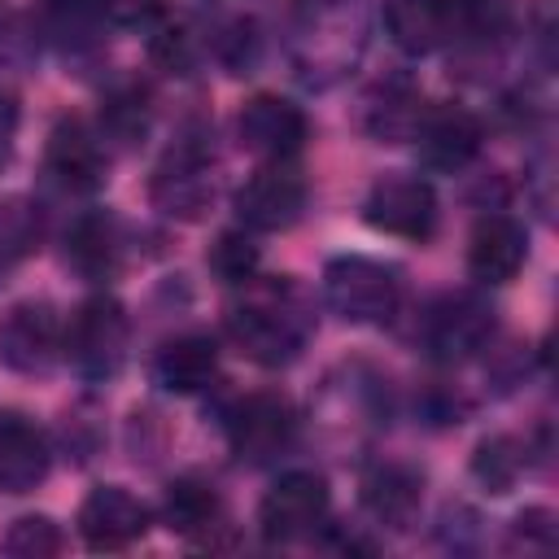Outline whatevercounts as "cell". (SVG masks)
Segmentation results:
<instances>
[{"label": "cell", "mask_w": 559, "mask_h": 559, "mask_svg": "<svg viewBox=\"0 0 559 559\" xmlns=\"http://www.w3.org/2000/svg\"><path fill=\"white\" fill-rule=\"evenodd\" d=\"M245 293L227 306V336L236 349L262 367L293 362L314 328V314L301 297V288L284 280H245Z\"/></svg>", "instance_id": "obj_1"}, {"label": "cell", "mask_w": 559, "mask_h": 559, "mask_svg": "<svg viewBox=\"0 0 559 559\" xmlns=\"http://www.w3.org/2000/svg\"><path fill=\"white\" fill-rule=\"evenodd\" d=\"M127 345H131V319H127L122 301L109 297V293L87 297V301L70 314V323H66V332H61V354H66L70 367H74L79 376H87V380H109V376H118L122 362H127Z\"/></svg>", "instance_id": "obj_2"}, {"label": "cell", "mask_w": 559, "mask_h": 559, "mask_svg": "<svg viewBox=\"0 0 559 559\" xmlns=\"http://www.w3.org/2000/svg\"><path fill=\"white\" fill-rule=\"evenodd\" d=\"M323 301L336 319L371 328V323H389L397 314L402 284H397L393 266L362 258V253H345L323 266Z\"/></svg>", "instance_id": "obj_3"}, {"label": "cell", "mask_w": 559, "mask_h": 559, "mask_svg": "<svg viewBox=\"0 0 559 559\" xmlns=\"http://www.w3.org/2000/svg\"><path fill=\"white\" fill-rule=\"evenodd\" d=\"M148 201L170 218H201L214 201V153L201 135L175 140V148L162 157L148 183Z\"/></svg>", "instance_id": "obj_4"}, {"label": "cell", "mask_w": 559, "mask_h": 559, "mask_svg": "<svg viewBox=\"0 0 559 559\" xmlns=\"http://www.w3.org/2000/svg\"><path fill=\"white\" fill-rule=\"evenodd\" d=\"M362 218H367L371 231H384V236L424 245V240L437 231V192H432V183L419 179V175L389 170V175H380V179L367 188Z\"/></svg>", "instance_id": "obj_5"}, {"label": "cell", "mask_w": 559, "mask_h": 559, "mask_svg": "<svg viewBox=\"0 0 559 559\" xmlns=\"http://www.w3.org/2000/svg\"><path fill=\"white\" fill-rule=\"evenodd\" d=\"M328 507H332V493H328V480L319 472H284L258 502V528L271 546H288V542H301L310 537L323 520H328Z\"/></svg>", "instance_id": "obj_6"}, {"label": "cell", "mask_w": 559, "mask_h": 559, "mask_svg": "<svg viewBox=\"0 0 559 559\" xmlns=\"http://www.w3.org/2000/svg\"><path fill=\"white\" fill-rule=\"evenodd\" d=\"M61 332L66 323L48 301H13L0 314V367L17 376H44L61 358Z\"/></svg>", "instance_id": "obj_7"}, {"label": "cell", "mask_w": 559, "mask_h": 559, "mask_svg": "<svg viewBox=\"0 0 559 559\" xmlns=\"http://www.w3.org/2000/svg\"><path fill=\"white\" fill-rule=\"evenodd\" d=\"M297 437V415L280 393H249L227 415V445L240 463L262 467L280 459Z\"/></svg>", "instance_id": "obj_8"}, {"label": "cell", "mask_w": 559, "mask_h": 559, "mask_svg": "<svg viewBox=\"0 0 559 559\" xmlns=\"http://www.w3.org/2000/svg\"><path fill=\"white\" fill-rule=\"evenodd\" d=\"M231 205L249 231H284L306 210V179L293 170V162H262L236 188Z\"/></svg>", "instance_id": "obj_9"}, {"label": "cell", "mask_w": 559, "mask_h": 559, "mask_svg": "<svg viewBox=\"0 0 559 559\" xmlns=\"http://www.w3.org/2000/svg\"><path fill=\"white\" fill-rule=\"evenodd\" d=\"M236 135H240V144H245L253 157H262V162H293V157L301 153L306 135H310V122H306L301 105L262 92V96H249V100L240 105V114H236Z\"/></svg>", "instance_id": "obj_10"}, {"label": "cell", "mask_w": 559, "mask_h": 559, "mask_svg": "<svg viewBox=\"0 0 559 559\" xmlns=\"http://www.w3.org/2000/svg\"><path fill=\"white\" fill-rule=\"evenodd\" d=\"M74 524L87 550H127L148 533V507L127 485H96L79 502Z\"/></svg>", "instance_id": "obj_11"}, {"label": "cell", "mask_w": 559, "mask_h": 559, "mask_svg": "<svg viewBox=\"0 0 559 559\" xmlns=\"http://www.w3.org/2000/svg\"><path fill=\"white\" fill-rule=\"evenodd\" d=\"M44 175L61 192L87 197L109 179V153L100 148V135H92L79 118H61L44 144Z\"/></svg>", "instance_id": "obj_12"}, {"label": "cell", "mask_w": 559, "mask_h": 559, "mask_svg": "<svg viewBox=\"0 0 559 559\" xmlns=\"http://www.w3.org/2000/svg\"><path fill=\"white\" fill-rule=\"evenodd\" d=\"M489 336H493V310L472 293L441 297L424 319V345L441 362H459V358L485 349Z\"/></svg>", "instance_id": "obj_13"}, {"label": "cell", "mask_w": 559, "mask_h": 559, "mask_svg": "<svg viewBox=\"0 0 559 559\" xmlns=\"http://www.w3.org/2000/svg\"><path fill=\"white\" fill-rule=\"evenodd\" d=\"M384 26L406 57H428L463 39L459 0H384Z\"/></svg>", "instance_id": "obj_14"}, {"label": "cell", "mask_w": 559, "mask_h": 559, "mask_svg": "<svg viewBox=\"0 0 559 559\" xmlns=\"http://www.w3.org/2000/svg\"><path fill=\"white\" fill-rule=\"evenodd\" d=\"M419 144L424 166L432 170H463L480 153V118L463 105H424V118L411 135Z\"/></svg>", "instance_id": "obj_15"}, {"label": "cell", "mask_w": 559, "mask_h": 559, "mask_svg": "<svg viewBox=\"0 0 559 559\" xmlns=\"http://www.w3.org/2000/svg\"><path fill=\"white\" fill-rule=\"evenodd\" d=\"M528 258V236L511 214L476 218L467 236V271L476 284H511Z\"/></svg>", "instance_id": "obj_16"}, {"label": "cell", "mask_w": 559, "mask_h": 559, "mask_svg": "<svg viewBox=\"0 0 559 559\" xmlns=\"http://www.w3.org/2000/svg\"><path fill=\"white\" fill-rule=\"evenodd\" d=\"M48 467H52V445L44 428L17 411H4L0 415V489L31 493L35 485H44Z\"/></svg>", "instance_id": "obj_17"}, {"label": "cell", "mask_w": 559, "mask_h": 559, "mask_svg": "<svg viewBox=\"0 0 559 559\" xmlns=\"http://www.w3.org/2000/svg\"><path fill=\"white\" fill-rule=\"evenodd\" d=\"M218 376V345L205 332H183L157 345L153 354V380L166 393H201Z\"/></svg>", "instance_id": "obj_18"}, {"label": "cell", "mask_w": 559, "mask_h": 559, "mask_svg": "<svg viewBox=\"0 0 559 559\" xmlns=\"http://www.w3.org/2000/svg\"><path fill=\"white\" fill-rule=\"evenodd\" d=\"M122 262V227L105 210H87L66 231V266L83 280H109Z\"/></svg>", "instance_id": "obj_19"}, {"label": "cell", "mask_w": 559, "mask_h": 559, "mask_svg": "<svg viewBox=\"0 0 559 559\" xmlns=\"http://www.w3.org/2000/svg\"><path fill=\"white\" fill-rule=\"evenodd\" d=\"M419 502H424V476L406 463H376L362 476V507L389 528H406Z\"/></svg>", "instance_id": "obj_20"}, {"label": "cell", "mask_w": 559, "mask_h": 559, "mask_svg": "<svg viewBox=\"0 0 559 559\" xmlns=\"http://www.w3.org/2000/svg\"><path fill=\"white\" fill-rule=\"evenodd\" d=\"M162 524L179 537H210L218 524H223V498L210 480L201 476H179L166 485V498H162Z\"/></svg>", "instance_id": "obj_21"}, {"label": "cell", "mask_w": 559, "mask_h": 559, "mask_svg": "<svg viewBox=\"0 0 559 559\" xmlns=\"http://www.w3.org/2000/svg\"><path fill=\"white\" fill-rule=\"evenodd\" d=\"M524 463H528V450L515 441V437H485L472 454V476L489 489V493H511L515 480L524 476Z\"/></svg>", "instance_id": "obj_22"}, {"label": "cell", "mask_w": 559, "mask_h": 559, "mask_svg": "<svg viewBox=\"0 0 559 559\" xmlns=\"http://www.w3.org/2000/svg\"><path fill=\"white\" fill-rule=\"evenodd\" d=\"M61 528H57V520H48V515H17L9 528H4V537H0V555H9V559H48V555H57L61 550Z\"/></svg>", "instance_id": "obj_23"}, {"label": "cell", "mask_w": 559, "mask_h": 559, "mask_svg": "<svg viewBox=\"0 0 559 559\" xmlns=\"http://www.w3.org/2000/svg\"><path fill=\"white\" fill-rule=\"evenodd\" d=\"M39 245V214L26 197H4L0 201V266L26 258Z\"/></svg>", "instance_id": "obj_24"}, {"label": "cell", "mask_w": 559, "mask_h": 559, "mask_svg": "<svg viewBox=\"0 0 559 559\" xmlns=\"http://www.w3.org/2000/svg\"><path fill=\"white\" fill-rule=\"evenodd\" d=\"M205 266H210L223 284H245V280H253V271H258V249H253V240H249L245 231H223V236L210 245Z\"/></svg>", "instance_id": "obj_25"}, {"label": "cell", "mask_w": 559, "mask_h": 559, "mask_svg": "<svg viewBox=\"0 0 559 559\" xmlns=\"http://www.w3.org/2000/svg\"><path fill=\"white\" fill-rule=\"evenodd\" d=\"M148 131V100L144 92H118L100 109V135H114L122 144H135Z\"/></svg>", "instance_id": "obj_26"}, {"label": "cell", "mask_w": 559, "mask_h": 559, "mask_svg": "<svg viewBox=\"0 0 559 559\" xmlns=\"http://www.w3.org/2000/svg\"><path fill=\"white\" fill-rule=\"evenodd\" d=\"M92 9L118 26H135V22H148L162 9V0H92Z\"/></svg>", "instance_id": "obj_27"}, {"label": "cell", "mask_w": 559, "mask_h": 559, "mask_svg": "<svg viewBox=\"0 0 559 559\" xmlns=\"http://www.w3.org/2000/svg\"><path fill=\"white\" fill-rule=\"evenodd\" d=\"M17 122H22L17 92H13V87H0V166L13 157V144H17Z\"/></svg>", "instance_id": "obj_28"}]
</instances>
